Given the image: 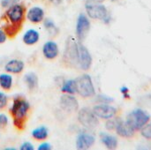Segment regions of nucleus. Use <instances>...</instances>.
Listing matches in <instances>:
<instances>
[{"mask_svg":"<svg viewBox=\"0 0 151 150\" xmlns=\"http://www.w3.org/2000/svg\"><path fill=\"white\" fill-rule=\"evenodd\" d=\"M26 8L23 4H14L8 7L7 11L3 16L5 24L3 26V30L6 34L7 37H15L22 29V24L25 20Z\"/></svg>","mask_w":151,"mask_h":150,"instance_id":"1","label":"nucleus"},{"mask_svg":"<svg viewBox=\"0 0 151 150\" xmlns=\"http://www.w3.org/2000/svg\"><path fill=\"white\" fill-rule=\"evenodd\" d=\"M29 110L30 104L26 99L19 96L14 98L10 109V114L13 118V126L19 131L25 129Z\"/></svg>","mask_w":151,"mask_h":150,"instance_id":"2","label":"nucleus"},{"mask_svg":"<svg viewBox=\"0 0 151 150\" xmlns=\"http://www.w3.org/2000/svg\"><path fill=\"white\" fill-rule=\"evenodd\" d=\"M88 15L94 19H100L104 22L110 20V16L106 7L96 0H88L85 4Z\"/></svg>","mask_w":151,"mask_h":150,"instance_id":"3","label":"nucleus"},{"mask_svg":"<svg viewBox=\"0 0 151 150\" xmlns=\"http://www.w3.org/2000/svg\"><path fill=\"white\" fill-rule=\"evenodd\" d=\"M76 93L81 97L88 98L92 97L96 94L95 87L92 82V79L88 74H83L75 80Z\"/></svg>","mask_w":151,"mask_h":150,"instance_id":"4","label":"nucleus"},{"mask_svg":"<svg viewBox=\"0 0 151 150\" xmlns=\"http://www.w3.org/2000/svg\"><path fill=\"white\" fill-rule=\"evenodd\" d=\"M63 58L69 66H78V42L73 37H69L66 42Z\"/></svg>","mask_w":151,"mask_h":150,"instance_id":"5","label":"nucleus"},{"mask_svg":"<svg viewBox=\"0 0 151 150\" xmlns=\"http://www.w3.org/2000/svg\"><path fill=\"white\" fill-rule=\"evenodd\" d=\"M150 119V116L148 112L142 110H135L127 116V122L136 131L141 130L145 126Z\"/></svg>","mask_w":151,"mask_h":150,"instance_id":"6","label":"nucleus"},{"mask_svg":"<svg viewBox=\"0 0 151 150\" xmlns=\"http://www.w3.org/2000/svg\"><path fill=\"white\" fill-rule=\"evenodd\" d=\"M79 122L88 129H94L99 125L97 117L95 115L93 111L88 108H82L78 113Z\"/></svg>","mask_w":151,"mask_h":150,"instance_id":"7","label":"nucleus"},{"mask_svg":"<svg viewBox=\"0 0 151 150\" xmlns=\"http://www.w3.org/2000/svg\"><path fill=\"white\" fill-rule=\"evenodd\" d=\"M91 65L92 57L89 51L81 42H78V66L81 70L87 71L90 68Z\"/></svg>","mask_w":151,"mask_h":150,"instance_id":"8","label":"nucleus"},{"mask_svg":"<svg viewBox=\"0 0 151 150\" xmlns=\"http://www.w3.org/2000/svg\"><path fill=\"white\" fill-rule=\"evenodd\" d=\"M90 29V22L88 17L81 13L79 15L76 23V35L80 42H82L88 35Z\"/></svg>","mask_w":151,"mask_h":150,"instance_id":"9","label":"nucleus"},{"mask_svg":"<svg viewBox=\"0 0 151 150\" xmlns=\"http://www.w3.org/2000/svg\"><path fill=\"white\" fill-rule=\"evenodd\" d=\"M59 103H60L61 109L68 113L75 112L79 109L78 101L76 100V98L74 96H73L70 94H64L60 97Z\"/></svg>","mask_w":151,"mask_h":150,"instance_id":"10","label":"nucleus"},{"mask_svg":"<svg viewBox=\"0 0 151 150\" xmlns=\"http://www.w3.org/2000/svg\"><path fill=\"white\" fill-rule=\"evenodd\" d=\"M93 112L97 118H100L103 119H111L116 115L117 110L114 107L110 106V105L100 104L93 108Z\"/></svg>","mask_w":151,"mask_h":150,"instance_id":"11","label":"nucleus"},{"mask_svg":"<svg viewBox=\"0 0 151 150\" xmlns=\"http://www.w3.org/2000/svg\"><path fill=\"white\" fill-rule=\"evenodd\" d=\"M95 137L88 133H81L76 139V148L78 149H88L95 143Z\"/></svg>","mask_w":151,"mask_h":150,"instance_id":"12","label":"nucleus"},{"mask_svg":"<svg viewBox=\"0 0 151 150\" xmlns=\"http://www.w3.org/2000/svg\"><path fill=\"white\" fill-rule=\"evenodd\" d=\"M27 18L32 23H40L44 19V11L40 6H33L27 11Z\"/></svg>","mask_w":151,"mask_h":150,"instance_id":"13","label":"nucleus"},{"mask_svg":"<svg viewBox=\"0 0 151 150\" xmlns=\"http://www.w3.org/2000/svg\"><path fill=\"white\" fill-rule=\"evenodd\" d=\"M43 56L50 60L55 59L58 55V46L55 42L49 41L44 43L42 48Z\"/></svg>","mask_w":151,"mask_h":150,"instance_id":"14","label":"nucleus"},{"mask_svg":"<svg viewBox=\"0 0 151 150\" xmlns=\"http://www.w3.org/2000/svg\"><path fill=\"white\" fill-rule=\"evenodd\" d=\"M116 131H117V133L121 137L131 138L134 136L135 130L127 121L126 122L119 121V123L116 126Z\"/></svg>","mask_w":151,"mask_h":150,"instance_id":"15","label":"nucleus"},{"mask_svg":"<svg viewBox=\"0 0 151 150\" xmlns=\"http://www.w3.org/2000/svg\"><path fill=\"white\" fill-rule=\"evenodd\" d=\"M25 65L24 62L19 59H12L9 62H7L4 65V70L7 72L18 74L20 73L24 70Z\"/></svg>","mask_w":151,"mask_h":150,"instance_id":"16","label":"nucleus"},{"mask_svg":"<svg viewBox=\"0 0 151 150\" xmlns=\"http://www.w3.org/2000/svg\"><path fill=\"white\" fill-rule=\"evenodd\" d=\"M40 38L39 33L35 29L27 30L23 35V42L27 45H34L38 42Z\"/></svg>","mask_w":151,"mask_h":150,"instance_id":"17","label":"nucleus"},{"mask_svg":"<svg viewBox=\"0 0 151 150\" xmlns=\"http://www.w3.org/2000/svg\"><path fill=\"white\" fill-rule=\"evenodd\" d=\"M100 138H101V141L103 142V144L108 149H115L117 148L118 141H117V139L114 136L110 135V134L105 133H100Z\"/></svg>","mask_w":151,"mask_h":150,"instance_id":"18","label":"nucleus"},{"mask_svg":"<svg viewBox=\"0 0 151 150\" xmlns=\"http://www.w3.org/2000/svg\"><path fill=\"white\" fill-rule=\"evenodd\" d=\"M24 81L30 91L35 90L38 85V77L35 72H27L24 76Z\"/></svg>","mask_w":151,"mask_h":150,"instance_id":"19","label":"nucleus"},{"mask_svg":"<svg viewBox=\"0 0 151 150\" xmlns=\"http://www.w3.org/2000/svg\"><path fill=\"white\" fill-rule=\"evenodd\" d=\"M49 136L48 128L44 126H41L32 131V137L36 141H44Z\"/></svg>","mask_w":151,"mask_h":150,"instance_id":"20","label":"nucleus"},{"mask_svg":"<svg viewBox=\"0 0 151 150\" xmlns=\"http://www.w3.org/2000/svg\"><path fill=\"white\" fill-rule=\"evenodd\" d=\"M0 87L4 90H10L12 87V77L8 73L0 74Z\"/></svg>","mask_w":151,"mask_h":150,"instance_id":"21","label":"nucleus"},{"mask_svg":"<svg viewBox=\"0 0 151 150\" xmlns=\"http://www.w3.org/2000/svg\"><path fill=\"white\" fill-rule=\"evenodd\" d=\"M61 91L65 94H70L73 95L76 93V84L75 80H69L65 82H63L62 87H61Z\"/></svg>","mask_w":151,"mask_h":150,"instance_id":"22","label":"nucleus"},{"mask_svg":"<svg viewBox=\"0 0 151 150\" xmlns=\"http://www.w3.org/2000/svg\"><path fill=\"white\" fill-rule=\"evenodd\" d=\"M44 27L48 31V33L50 35H52V36L57 35L58 33V27H56V25L54 24V22L51 19H47L44 20Z\"/></svg>","mask_w":151,"mask_h":150,"instance_id":"23","label":"nucleus"},{"mask_svg":"<svg viewBox=\"0 0 151 150\" xmlns=\"http://www.w3.org/2000/svg\"><path fill=\"white\" fill-rule=\"evenodd\" d=\"M142 135L148 140H151V122L142 128Z\"/></svg>","mask_w":151,"mask_h":150,"instance_id":"24","label":"nucleus"},{"mask_svg":"<svg viewBox=\"0 0 151 150\" xmlns=\"http://www.w3.org/2000/svg\"><path fill=\"white\" fill-rule=\"evenodd\" d=\"M7 104H8V98L6 95L4 94L3 92H0V111L5 109Z\"/></svg>","mask_w":151,"mask_h":150,"instance_id":"25","label":"nucleus"},{"mask_svg":"<svg viewBox=\"0 0 151 150\" xmlns=\"http://www.w3.org/2000/svg\"><path fill=\"white\" fill-rule=\"evenodd\" d=\"M8 125V118L4 114L0 113V129H4Z\"/></svg>","mask_w":151,"mask_h":150,"instance_id":"26","label":"nucleus"},{"mask_svg":"<svg viewBox=\"0 0 151 150\" xmlns=\"http://www.w3.org/2000/svg\"><path fill=\"white\" fill-rule=\"evenodd\" d=\"M18 0H1V5L4 8H8L14 4H17Z\"/></svg>","mask_w":151,"mask_h":150,"instance_id":"27","label":"nucleus"},{"mask_svg":"<svg viewBox=\"0 0 151 150\" xmlns=\"http://www.w3.org/2000/svg\"><path fill=\"white\" fill-rule=\"evenodd\" d=\"M19 149L20 150H34V146L30 143V142H28V141H26V142H24L21 146H20V148H19Z\"/></svg>","mask_w":151,"mask_h":150,"instance_id":"28","label":"nucleus"},{"mask_svg":"<svg viewBox=\"0 0 151 150\" xmlns=\"http://www.w3.org/2000/svg\"><path fill=\"white\" fill-rule=\"evenodd\" d=\"M118 123H119V122H117V124H116L114 121L110 120V121H108L107 124H106V128H107L108 130H112V129H114V128L116 129V126H117Z\"/></svg>","mask_w":151,"mask_h":150,"instance_id":"29","label":"nucleus"},{"mask_svg":"<svg viewBox=\"0 0 151 150\" xmlns=\"http://www.w3.org/2000/svg\"><path fill=\"white\" fill-rule=\"evenodd\" d=\"M51 149V145L50 143L44 142L41 145H39L38 150H50Z\"/></svg>","mask_w":151,"mask_h":150,"instance_id":"30","label":"nucleus"},{"mask_svg":"<svg viewBox=\"0 0 151 150\" xmlns=\"http://www.w3.org/2000/svg\"><path fill=\"white\" fill-rule=\"evenodd\" d=\"M7 39V35L4 33V31L3 29H0V43H4L6 42Z\"/></svg>","mask_w":151,"mask_h":150,"instance_id":"31","label":"nucleus"},{"mask_svg":"<svg viewBox=\"0 0 151 150\" xmlns=\"http://www.w3.org/2000/svg\"><path fill=\"white\" fill-rule=\"evenodd\" d=\"M121 92L123 93V95H124V96L126 98H129V95L127 94L128 93V88H121Z\"/></svg>","mask_w":151,"mask_h":150,"instance_id":"32","label":"nucleus"},{"mask_svg":"<svg viewBox=\"0 0 151 150\" xmlns=\"http://www.w3.org/2000/svg\"><path fill=\"white\" fill-rule=\"evenodd\" d=\"M49 1H50V3H52L53 4L58 5V4H61L63 0H49Z\"/></svg>","mask_w":151,"mask_h":150,"instance_id":"33","label":"nucleus"},{"mask_svg":"<svg viewBox=\"0 0 151 150\" xmlns=\"http://www.w3.org/2000/svg\"><path fill=\"white\" fill-rule=\"evenodd\" d=\"M5 150H15V149L14 148H6Z\"/></svg>","mask_w":151,"mask_h":150,"instance_id":"34","label":"nucleus"},{"mask_svg":"<svg viewBox=\"0 0 151 150\" xmlns=\"http://www.w3.org/2000/svg\"><path fill=\"white\" fill-rule=\"evenodd\" d=\"M112 1H117V0H112Z\"/></svg>","mask_w":151,"mask_h":150,"instance_id":"35","label":"nucleus"}]
</instances>
